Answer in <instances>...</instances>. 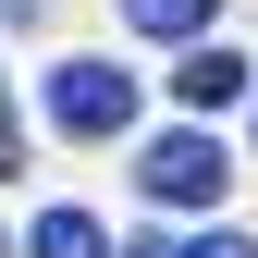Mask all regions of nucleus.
Segmentation results:
<instances>
[{
	"mask_svg": "<svg viewBox=\"0 0 258 258\" xmlns=\"http://www.w3.org/2000/svg\"><path fill=\"white\" fill-rule=\"evenodd\" d=\"M136 258H258V246L234 234V221H221V234H197V246H136Z\"/></svg>",
	"mask_w": 258,
	"mask_h": 258,
	"instance_id": "6",
	"label": "nucleus"
},
{
	"mask_svg": "<svg viewBox=\"0 0 258 258\" xmlns=\"http://www.w3.org/2000/svg\"><path fill=\"white\" fill-rule=\"evenodd\" d=\"M37 258H111V234L86 209H37Z\"/></svg>",
	"mask_w": 258,
	"mask_h": 258,
	"instance_id": "4",
	"label": "nucleus"
},
{
	"mask_svg": "<svg viewBox=\"0 0 258 258\" xmlns=\"http://www.w3.org/2000/svg\"><path fill=\"white\" fill-rule=\"evenodd\" d=\"M221 172H234V160H221L197 123H172V136H148V160H136V184L160 209H221Z\"/></svg>",
	"mask_w": 258,
	"mask_h": 258,
	"instance_id": "1",
	"label": "nucleus"
},
{
	"mask_svg": "<svg viewBox=\"0 0 258 258\" xmlns=\"http://www.w3.org/2000/svg\"><path fill=\"white\" fill-rule=\"evenodd\" d=\"M209 13H221V0H123V25H136V37H197Z\"/></svg>",
	"mask_w": 258,
	"mask_h": 258,
	"instance_id": "5",
	"label": "nucleus"
},
{
	"mask_svg": "<svg viewBox=\"0 0 258 258\" xmlns=\"http://www.w3.org/2000/svg\"><path fill=\"white\" fill-rule=\"evenodd\" d=\"M172 86H184V111H234V99H246V61H234V49H197Z\"/></svg>",
	"mask_w": 258,
	"mask_h": 258,
	"instance_id": "3",
	"label": "nucleus"
},
{
	"mask_svg": "<svg viewBox=\"0 0 258 258\" xmlns=\"http://www.w3.org/2000/svg\"><path fill=\"white\" fill-rule=\"evenodd\" d=\"M49 123H61V136H123V123H136V74L61 61V74H49Z\"/></svg>",
	"mask_w": 258,
	"mask_h": 258,
	"instance_id": "2",
	"label": "nucleus"
}]
</instances>
